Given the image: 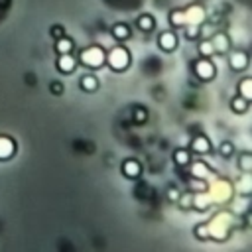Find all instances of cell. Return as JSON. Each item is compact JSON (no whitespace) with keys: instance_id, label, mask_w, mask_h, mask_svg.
<instances>
[{"instance_id":"9c48e42d","label":"cell","mask_w":252,"mask_h":252,"mask_svg":"<svg viewBox=\"0 0 252 252\" xmlns=\"http://www.w3.org/2000/svg\"><path fill=\"white\" fill-rule=\"evenodd\" d=\"M55 49H57V53H59V55L71 53V49H73V41H71L67 35H63L61 39H57V41H55Z\"/></svg>"},{"instance_id":"277c9868","label":"cell","mask_w":252,"mask_h":252,"mask_svg":"<svg viewBox=\"0 0 252 252\" xmlns=\"http://www.w3.org/2000/svg\"><path fill=\"white\" fill-rule=\"evenodd\" d=\"M158 41H159V47H161L163 51H173V49L177 47V37H175L173 32H163V33H159Z\"/></svg>"},{"instance_id":"d6986e66","label":"cell","mask_w":252,"mask_h":252,"mask_svg":"<svg viewBox=\"0 0 252 252\" xmlns=\"http://www.w3.org/2000/svg\"><path fill=\"white\" fill-rule=\"evenodd\" d=\"M240 93H242V96L248 100H252V79H248V81H244V83H240Z\"/></svg>"},{"instance_id":"3957f363","label":"cell","mask_w":252,"mask_h":252,"mask_svg":"<svg viewBox=\"0 0 252 252\" xmlns=\"http://www.w3.org/2000/svg\"><path fill=\"white\" fill-rule=\"evenodd\" d=\"M195 73L199 75V79L209 81V79H213V77H215V65L205 57V59H201V61H197V63H195Z\"/></svg>"},{"instance_id":"6da1fadb","label":"cell","mask_w":252,"mask_h":252,"mask_svg":"<svg viewBox=\"0 0 252 252\" xmlns=\"http://www.w3.org/2000/svg\"><path fill=\"white\" fill-rule=\"evenodd\" d=\"M81 61L87 65V67H100L102 63H104V51L100 49V47H87L85 51H81Z\"/></svg>"},{"instance_id":"44dd1931","label":"cell","mask_w":252,"mask_h":252,"mask_svg":"<svg viewBox=\"0 0 252 252\" xmlns=\"http://www.w3.org/2000/svg\"><path fill=\"white\" fill-rule=\"evenodd\" d=\"M51 35H53L55 39H61V37L65 35V28H63V26H59V24L51 26Z\"/></svg>"},{"instance_id":"e0dca14e","label":"cell","mask_w":252,"mask_h":252,"mask_svg":"<svg viewBox=\"0 0 252 252\" xmlns=\"http://www.w3.org/2000/svg\"><path fill=\"white\" fill-rule=\"evenodd\" d=\"M193 150H197V152H207V150H209L207 138H203V136L195 138V140H193Z\"/></svg>"},{"instance_id":"52a82bcc","label":"cell","mask_w":252,"mask_h":252,"mask_svg":"<svg viewBox=\"0 0 252 252\" xmlns=\"http://www.w3.org/2000/svg\"><path fill=\"white\" fill-rule=\"evenodd\" d=\"M57 69H59L61 73H71V71L75 69V59H73L69 53L59 55V59H57Z\"/></svg>"},{"instance_id":"5bb4252c","label":"cell","mask_w":252,"mask_h":252,"mask_svg":"<svg viewBox=\"0 0 252 252\" xmlns=\"http://www.w3.org/2000/svg\"><path fill=\"white\" fill-rule=\"evenodd\" d=\"M230 106H232L234 112L242 114V112H246V108H248V100H246L244 96H234L232 102H230Z\"/></svg>"},{"instance_id":"603a6c76","label":"cell","mask_w":252,"mask_h":252,"mask_svg":"<svg viewBox=\"0 0 252 252\" xmlns=\"http://www.w3.org/2000/svg\"><path fill=\"white\" fill-rule=\"evenodd\" d=\"M51 93L57 94V96L63 94V85H61V83H51Z\"/></svg>"},{"instance_id":"8fae6325","label":"cell","mask_w":252,"mask_h":252,"mask_svg":"<svg viewBox=\"0 0 252 252\" xmlns=\"http://www.w3.org/2000/svg\"><path fill=\"white\" fill-rule=\"evenodd\" d=\"M12 150H14V142L6 136H0V158L6 159L12 154Z\"/></svg>"},{"instance_id":"cb8c5ba5","label":"cell","mask_w":252,"mask_h":252,"mask_svg":"<svg viewBox=\"0 0 252 252\" xmlns=\"http://www.w3.org/2000/svg\"><path fill=\"white\" fill-rule=\"evenodd\" d=\"M232 152V146L230 144H222V154H230Z\"/></svg>"},{"instance_id":"30bf717a","label":"cell","mask_w":252,"mask_h":252,"mask_svg":"<svg viewBox=\"0 0 252 252\" xmlns=\"http://www.w3.org/2000/svg\"><path fill=\"white\" fill-rule=\"evenodd\" d=\"M112 35L116 37V39H128L130 37V28L126 26V24H114L112 26Z\"/></svg>"},{"instance_id":"d4e9b609","label":"cell","mask_w":252,"mask_h":252,"mask_svg":"<svg viewBox=\"0 0 252 252\" xmlns=\"http://www.w3.org/2000/svg\"><path fill=\"white\" fill-rule=\"evenodd\" d=\"M136 118H138V120H144V118H146V112H144V110L136 112Z\"/></svg>"},{"instance_id":"7a4b0ae2","label":"cell","mask_w":252,"mask_h":252,"mask_svg":"<svg viewBox=\"0 0 252 252\" xmlns=\"http://www.w3.org/2000/svg\"><path fill=\"white\" fill-rule=\"evenodd\" d=\"M128 63H130V53H128L124 47H114V49L108 53V65H110L114 71L126 69Z\"/></svg>"},{"instance_id":"7402d4cb","label":"cell","mask_w":252,"mask_h":252,"mask_svg":"<svg viewBox=\"0 0 252 252\" xmlns=\"http://www.w3.org/2000/svg\"><path fill=\"white\" fill-rule=\"evenodd\" d=\"M197 30H199V28H197V24H189V28H187L185 35H187L189 39H193V37H197V33H199Z\"/></svg>"},{"instance_id":"2e32d148","label":"cell","mask_w":252,"mask_h":252,"mask_svg":"<svg viewBox=\"0 0 252 252\" xmlns=\"http://www.w3.org/2000/svg\"><path fill=\"white\" fill-rule=\"evenodd\" d=\"M199 51H201V55H203V57H209V55H213V53H215V47H213V43H211V41H207V39H205V41H201V43H199Z\"/></svg>"},{"instance_id":"7c38bea8","label":"cell","mask_w":252,"mask_h":252,"mask_svg":"<svg viewBox=\"0 0 252 252\" xmlns=\"http://www.w3.org/2000/svg\"><path fill=\"white\" fill-rule=\"evenodd\" d=\"M169 22L173 26H185L187 24V18H185V10H173L169 14Z\"/></svg>"},{"instance_id":"ffe728a7","label":"cell","mask_w":252,"mask_h":252,"mask_svg":"<svg viewBox=\"0 0 252 252\" xmlns=\"http://www.w3.org/2000/svg\"><path fill=\"white\" fill-rule=\"evenodd\" d=\"M173 158H175V163H179V165L189 163V154H187L185 150H177V152L173 154Z\"/></svg>"},{"instance_id":"ba28073f","label":"cell","mask_w":252,"mask_h":252,"mask_svg":"<svg viewBox=\"0 0 252 252\" xmlns=\"http://www.w3.org/2000/svg\"><path fill=\"white\" fill-rule=\"evenodd\" d=\"M211 43H213V47H215V51H226L228 49V37L224 35V33H215L213 35V39H211Z\"/></svg>"},{"instance_id":"5b68a950","label":"cell","mask_w":252,"mask_h":252,"mask_svg":"<svg viewBox=\"0 0 252 252\" xmlns=\"http://www.w3.org/2000/svg\"><path fill=\"white\" fill-rule=\"evenodd\" d=\"M248 65V55L244 53V51H234L232 55H230V67L234 69V71H240V69H244Z\"/></svg>"},{"instance_id":"4fadbf2b","label":"cell","mask_w":252,"mask_h":252,"mask_svg":"<svg viewBox=\"0 0 252 252\" xmlns=\"http://www.w3.org/2000/svg\"><path fill=\"white\" fill-rule=\"evenodd\" d=\"M136 24H138V28H140L142 32H150V30L154 28V18H152L150 14H142Z\"/></svg>"},{"instance_id":"8992f818","label":"cell","mask_w":252,"mask_h":252,"mask_svg":"<svg viewBox=\"0 0 252 252\" xmlns=\"http://www.w3.org/2000/svg\"><path fill=\"white\" fill-rule=\"evenodd\" d=\"M203 16H205V12H203L201 6H189L185 10V18H187L189 24H199L203 20Z\"/></svg>"},{"instance_id":"9a60e30c","label":"cell","mask_w":252,"mask_h":252,"mask_svg":"<svg viewBox=\"0 0 252 252\" xmlns=\"http://www.w3.org/2000/svg\"><path fill=\"white\" fill-rule=\"evenodd\" d=\"M81 87H83L85 91H94V89L98 87V83H96V79H94L93 75H85V77L81 79Z\"/></svg>"},{"instance_id":"ac0fdd59","label":"cell","mask_w":252,"mask_h":252,"mask_svg":"<svg viewBox=\"0 0 252 252\" xmlns=\"http://www.w3.org/2000/svg\"><path fill=\"white\" fill-rule=\"evenodd\" d=\"M122 169H124V173H126V175H130V177H136V175H138V171H140V167H138V163H136V161H126Z\"/></svg>"}]
</instances>
